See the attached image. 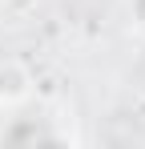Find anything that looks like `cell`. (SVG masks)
Wrapping results in <instances>:
<instances>
[{
	"instance_id": "cell-1",
	"label": "cell",
	"mask_w": 145,
	"mask_h": 149,
	"mask_svg": "<svg viewBox=\"0 0 145 149\" xmlns=\"http://www.w3.org/2000/svg\"><path fill=\"white\" fill-rule=\"evenodd\" d=\"M32 73L20 61H0V109H20L32 97Z\"/></svg>"
},
{
	"instance_id": "cell-2",
	"label": "cell",
	"mask_w": 145,
	"mask_h": 149,
	"mask_svg": "<svg viewBox=\"0 0 145 149\" xmlns=\"http://www.w3.org/2000/svg\"><path fill=\"white\" fill-rule=\"evenodd\" d=\"M125 12H129V24L145 32V0H125Z\"/></svg>"
},
{
	"instance_id": "cell-3",
	"label": "cell",
	"mask_w": 145,
	"mask_h": 149,
	"mask_svg": "<svg viewBox=\"0 0 145 149\" xmlns=\"http://www.w3.org/2000/svg\"><path fill=\"white\" fill-rule=\"evenodd\" d=\"M32 8H36V0H4V12H8V16H16V20H24Z\"/></svg>"
}]
</instances>
